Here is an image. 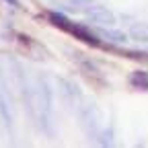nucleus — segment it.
Listing matches in <instances>:
<instances>
[{
    "label": "nucleus",
    "instance_id": "nucleus-1",
    "mask_svg": "<svg viewBox=\"0 0 148 148\" xmlns=\"http://www.w3.org/2000/svg\"><path fill=\"white\" fill-rule=\"evenodd\" d=\"M86 18L90 23H95V25H101V27H109V25H113L115 23V16L111 10H107L105 6H90L86 8Z\"/></svg>",
    "mask_w": 148,
    "mask_h": 148
},
{
    "label": "nucleus",
    "instance_id": "nucleus-2",
    "mask_svg": "<svg viewBox=\"0 0 148 148\" xmlns=\"http://www.w3.org/2000/svg\"><path fill=\"white\" fill-rule=\"evenodd\" d=\"M0 117L4 119V123L12 121V101H10L8 88L4 86L2 78H0Z\"/></svg>",
    "mask_w": 148,
    "mask_h": 148
},
{
    "label": "nucleus",
    "instance_id": "nucleus-3",
    "mask_svg": "<svg viewBox=\"0 0 148 148\" xmlns=\"http://www.w3.org/2000/svg\"><path fill=\"white\" fill-rule=\"evenodd\" d=\"M66 31H70L72 35H76L80 41H84V43H90V45H99V39L95 35H92L84 25H72V23H68L66 25Z\"/></svg>",
    "mask_w": 148,
    "mask_h": 148
},
{
    "label": "nucleus",
    "instance_id": "nucleus-4",
    "mask_svg": "<svg viewBox=\"0 0 148 148\" xmlns=\"http://www.w3.org/2000/svg\"><path fill=\"white\" fill-rule=\"evenodd\" d=\"M127 35L134 41H148V23H134Z\"/></svg>",
    "mask_w": 148,
    "mask_h": 148
},
{
    "label": "nucleus",
    "instance_id": "nucleus-5",
    "mask_svg": "<svg viewBox=\"0 0 148 148\" xmlns=\"http://www.w3.org/2000/svg\"><path fill=\"white\" fill-rule=\"evenodd\" d=\"M101 37L107 39V41H111V43H125L127 41V35L121 33V31H117V29H103Z\"/></svg>",
    "mask_w": 148,
    "mask_h": 148
},
{
    "label": "nucleus",
    "instance_id": "nucleus-6",
    "mask_svg": "<svg viewBox=\"0 0 148 148\" xmlns=\"http://www.w3.org/2000/svg\"><path fill=\"white\" fill-rule=\"evenodd\" d=\"M130 82L136 88H148V72L144 70H136L132 76H130Z\"/></svg>",
    "mask_w": 148,
    "mask_h": 148
},
{
    "label": "nucleus",
    "instance_id": "nucleus-7",
    "mask_svg": "<svg viewBox=\"0 0 148 148\" xmlns=\"http://www.w3.org/2000/svg\"><path fill=\"white\" fill-rule=\"evenodd\" d=\"M8 4H12V6H18V0H6Z\"/></svg>",
    "mask_w": 148,
    "mask_h": 148
},
{
    "label": "nucleus",
    "instance_id": "nucleus-8",
    "mask_svg": "<svg viewBox=\"0 0 148 148\" xmlns=\"http://www.w3.org/2000/svg\"><path fill=\"white\" fill-rule=\"evenodd\" d=\"M74 2H78V4H86V2H90V0H74Z\"/></svg>",
    "mask_w": 148,
    "mask_h": 148
}]
</instances>
